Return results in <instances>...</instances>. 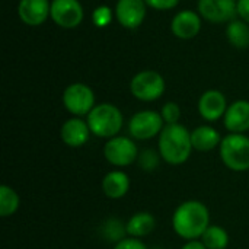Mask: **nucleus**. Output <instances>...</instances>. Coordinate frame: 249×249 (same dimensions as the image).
<instances>
[{
  "label": "nucleus",
  "instance_id": "obj_20",
  "mask_svg": "<svg viewBox=\"0 0 249 249\" xmlns=\"http://www.w3.org/2000/svg\"><path fill=\"white\" fill-rule=\"evenodd\" d=\"M226 38L231 45L239 50L249 47V23L242 19H233L226 26Z\"/></svg>",
  "mask_w": 249,
  "mask_h": 249
},
{
  "label": "nucleus",
  "instance_id": "obj_12",
  "mask_svg": "<svg viewBox=\"0 0 249 249\" xmlns=\"http://www.w3.org/2000/svg\"><path fill=\"white\" fill-rule=\"evenodd\" d=\"M146 12L144 0H117L114 7L117 22L125 29H137L144 22Z\"/></svg>",
  "mask_w": 249,
  "mask_h": 249
},
{
  "label": "nucleus",
  "instance_id": "obj_5",
  "mask_svg": "<svg viewBox=\"0 0 249 249\" xmlns=\"http://www.w3.org/2000/svg\"><path fill=\"white\" fill-rule=\"evenodd\" d=\"M166 83L163 76L156 70H142L130 80L131 95L142 102H153L163 96Z\"/></svg>",
  "mask_w": 249,
  "mask_h": 249
},
{
  "label": "nucleus",
  "instance_id": "obj_18",
  "mask_svg": "<svg viewBox=\"0 0 249 249\" xmlns=\"http://www.w3.org/2000/svg\"><path fill=\"white\" fill-rule=\"evenodd\" d=\"M222 139L223 137L219 133V130H216L210 124H203V125H198L194 130H191L193 147L197 152L206 153V152L219 149V146L222 143Z\"/></svg>",
  "mask_w": 249,
  "mask_h": 249
},
{
  "label": "nucleus",
  "instance_id": "obj_11",
  "mask_svg": "<svg viewBox=\"0 0 249 249\" xmlns=\"http://www.w3.org/2000/svg\"><path fill=\"white\" fill-rule=\"evenodd\" d=\"M228 99L223 92L217 89H209L198 98L197 109L200 117L207 123H216L223 120L228 109Z\"/></svg>",
  "mask_w": 249,
  "mask_h": 249
},
{
  "label": "nucleus",
  "instance_id": "obj_13",
  "mask_svg": "<svg viewBox=\"0 0 249 249\" xmlns=\"http://www.w3.org/2000/svg\"><path fill=\"white\" fill-rule=\"evenodd\" d=\"M92 136L89 124L82 117H70L61 124L60 139L61 142L71 149H79L85 146Z\"/></svg>",
  "mask_w": 249,
  "mask_h": 249
},
{
  "label": "nucleus",
  "instance_id": "obj_9",
  "mask_svg": "<svg viewBox=\"0 0 249 249\" xmlns=\"http://www.w3.org/2000/svg\"><path fill=\"white\" fill-rule=\"evenodd\" d=\"M50 18L57 26L73 29L83 22L85 10L79 0H51Z\"/></svg>",
  "mask_w": 249,
  "mask_h": 249
},
{
  "label": "nucleus",
  "instance_id": "obj_29",
  "mask_svg": "<svg viewBox=\"0 0 249 249\" xmlns=\"http://www.w3.org/2000/svg\"><path fill=\"white\" fill-rule=\"evenodd\" d=\"M181 249H207L204 247V244L200 241V239H197V241H187Z\"/></svg>",
  "mask_w": 249,
  "mask_h": 249
},
{
  "label": "nucleus",
  "instance_id": "obj_22",
  "mask_svg": "<svg viewBox=\"0 0 249 249\" xmlns=\"http://www.w3.org/2000/svg\"><path fill=\"white\" fill-rule=\"evenodd\" d=\"M20 206V197L16 193L15 188L9 185H1L0 187V216L3 219L13 216Z\"/></svg>",
  "mask_w": 249,
  "mask_h": 249
},
{
  "label": "nucleus",
  "instance_id": "obj_15",
  "mask_svg": "<svg viewBox=\"0 0 249 249\" xmlns=\"http://www.w3.org/2000/svg\"><path fill=\"white\" fill-rule=\"evenodd\" d=\"M50 0H19L18 3V16L28 26L42 25L50 18Z\"/></svg>",
  "mask_w": 249,
  "mask_h": 249
},
{
  "label": "nucleus",
  "instance_id": "obj_16",
  "mask_svg": "<svg viewBox=\"0 0 249 249\" xmlns=\"http://www.w3.org/2000/svg\"><path fill=\"white\" fill-rule=\"evenodd\" d=\"M223 125L229 133L245 134L249 131V101L238 99L232 102L223 117Z\"/></svg>",
  "mask_w": 249,
  "mask_h": 249
},
{
  "label": "nucleus",
  "instance_id": "obj_10",
  "mask_svg": "<svg viewBox=\"0 0 249 249\" xmlns=\"http://www.w3.org/2000/svg\"><path fill=\"white\" fill-rule=\"evenodd\" d=\"M238 0H198L197 10L200 16L210 23H229L238 15Z\"/></svg>",
  "mask_w": 249,
  "mask_h": 249
},
{
  "label": "nucleus",
  "instance_id": "obj_19",
  "mask_svg": "<svg viewBox=\"0 0 249 249\" xmlns=\"http://www.w3.org/2000/svg\"><path fill=\"white\" fill-rule=\"evenodd\" d=\"M124 226L127 236L142 239L144 236H149L155 231L156 219L150 212H137L127 220Z\"/></svg>",
  "mask_w": 249,
  "mask_h": 249
},
{
  "label": "nucleus",
  "instance_id": "obj_8",
  "mask_svg": "<svg viewBox=\"0 0 249 249\" xmlns=\"http://www.w3.org/2000/svg\"><path fill=\"white\" fill-rule=\"evenodd\" d=\"M165 127L160 112L153 109H143L131 115L128 121V134L134 140L146 142L159 137Z\"/></svg>",
  "mask_w": 249,
  "mask_h": 249
},
{
  "label": "nucleus",
  "instance_id": "obj_24",
  "mask_svg": "<svg viewBox=\"0 0 249 249\" xmlns=\"http://www.w3.org/2000/svg\"><path fill=\"white\" fill-rule=\"evenodd\" d=\"M115 18V13L111 7L102 4V6H98L93 13H92V20H93V25L98 26V28H105L108 26L112 19Z\"/></svg>",
  "mask_w": 249,
  "mask_h": 249
},
{
  "label": "nucleus",
  "instance_id": "obj_7",
  "mask_svg": "<svg viewBox=\"0 0 249 249\" xmlns=\"http://www.w3.org/2000/svg\"><path fill=\"white\" fill-rule=\"evenodd\" d=\"M61 101L69 114H71L73 117H82V118L88 117V114L96 105L93 89L80 82L70 83L63 90Z\"/></svg>",
  "mask_w": 249,
  "mask_h": 249
},
{
  "label": "nucleus",
  "instance_id": "obj_2",
  "mask_svg": "<svg viewBox=\"0 0 249 249\" xmlns=\"http://www.w3.org/2000/svg\"><path fill=\"white\" fill-rule=\"evenodd\" d=\"M193 150L191 131L185 125L165 124L158 137V152L163 162L172 166L182 165L190 159Z\"/></svg>",
  "mask_w": 249,
  "mask_h": 249
},
{
  "label": "nucleus",
  "instance_id": "obj_1",
  "mask_svg": "<svg viewBox=\"0 0 249 249\" xmlns=\"http://www.w3.org/2000/svg\"><path fill=\"white\" fill-rule=\"evenodd\" d=\"M210 225V210L200 200L182 201L174 210L172 229L185 242L200 239Z\"/></svg>",
  "mask_w": 249,
  "mask_h": 249
},
{
  "label": "nucleus",
  "instance_id": "obj_21",
  "mask_svg": "<svg viewBox=\"0 0 249 249\" xmlns=\"http://www.w3.org/2000/svg\"><path fill=\"white\" fill-rule=\"evenodd\" d=\"M200 241L207 249H226L229 247L231 238L225 228L219 225H210L200 238Z\"/></svg>",
  "mask_w": 249,
  "mask_h": 249
},
{
  "label": "nucleus",
  "instance_id": "obj_6",
  "mask_svg": "<svg viewBox=\"0 0 249 249\" xmlns=\"http://www.w3.org/2000/svg\"><path fill=\"white\" fill-rule=\"evenodd\" d=\"M104 158L105 160L115 168H127L137 162L139 159V146L133 137L128 136H115L105 142L104 144Z\"/></svg>",
  "mask_w": 249,
  "mask_h": 249
},
{
  "label": "nucleus",
  "instance_id": "obj_25",
  "mask_svg": "<svg viewBox=\"0 0 249 249\" xmlns=\"http://www.w3.org/2000/svg\"><path fill=\"white\" fill-rule=\"evenodd\" d=\"M160 115L165 121V124H177L181 120V108L177 102H165L160 108Z\"/></svg>",
  "mask_w": 249,
  "mask_h": 249
},
{
  "label": "nucleus",
  "instance_id": "obj_28",
  "mask_svg": "<svg viewBox=\"0 0 249 249\" xmlns=\"http://www.w3.org/2000/svg\"><path fill=\"white\" fill-rule=\"evenodd\" d=\"M236 9H238L239 19H242L247 23H249V0H238L236 1Z\"/></svg>",
  "mask_w": 249,
  "mask_h": 249
},
{
  "label": "nucleus",
  "instance_id": "obj_26",
  "mask_svg": "<svg viewBox=\"0 0 249 249\" xmlns=\"http://www.w3.org/2000/svg\"><path fill=\"white\" fill-rule=\"evenodd\" d=\"M112 249H149V248L146 247V244H144L142 239L125 236L124 239L118 241V242L114 245V248Z\"/></svg>",
  "mask_w": 249,
  "mask_h": 249
},
{
  "label": "nucleus",
  "instance_id": "obj_23",
  "mask_svg": "<svg viewBox=\"0 0 249 249\" xmlns=\"http://www.w3.org/2000/svg\"><path fill=\"white\" fill-rule=\"evenodd\" d=\"M160 160H162V158H160V155H159L158 150H153V149H143V150H140V153H139L137 163H139V166H140L143 171L152 172V171L158 169Z\"/></svg>",
  "mask_w": 249,
  "mask_h": 249
},
{
  "label": "nucleus",
  "instance_id": "obj_3",
  "mask_svg": "<svg viewBox=\"0 0 249 249\" xmlns=\"http://www.w3.org/2000/svg\"><path fill=\"white\" fill-rule=\"evenodd\" d=\"M86 121L89 124L92 136L109 140L120 134L124 125V115L117 105L102 102L95 105V108L88 114Z\"/></svg>",
  "mask_w": 249,
  "mask_h": 249
},
{
  "label": "nucleus",
  "instance_id": "obj_4",
  "mask_svg": "<svg viewBox=\"0 0 249 249\" xmlns=\"http://www.w3.org/2000/svg\"><path fill=\"white\" fill-rule=\"evenodd\" d=\"M222 163L232 172L249 171V137L247 134L229 133L219 146Z\"/></svg>",
  "mask_w": 249,
  "mask_h": 249
},
{
  "label": "nucleus",
  "instance_id": "obj_14",
  "mask_svg": "<svg viewBox=\"0 0 249 249\" xmlns=\"http://www.w3.org/2000/svg\"><path fill=\"white\" fill-rule=\"evenodd\" d=\"M201 20L203 18L196 10H179L171 20V32L179 39H193L201 31Z\"/></svg>",
  "mask_w": 249,
  "mask_h": 249
},
{
  "label": "nucleus",
  "instance_id": "obj_17",
  "mask_svg": "<svg viewBox=\"0 0 249 249\" xmlns=\"http://www.w3.org/2000/svg\"><path fill=\"white\" fill-rule=\"evenodd\" d=\"M131 181L127 172L123 169H112L101 181V190L104 196L109 200H120L125 197L130 191Z\"/></svg>",
  "mask_w": 249,
  "mask_h": 249
},
{
  "label": "nucleus",
  "instance_id": "obj_27",
  "mask_svg": "<svg viewBox=\"0 0 249 249\" xmlns=\"http://www.w3.org/2000/svg\"><path fill=\"white\" fill-rule=\"evenodd\" d=\"M147 7L155 10H171L179 4V0H144Z\"/></svg>",
  "mask_w": 249,
  "mask_h": 249
}]
</instances>
